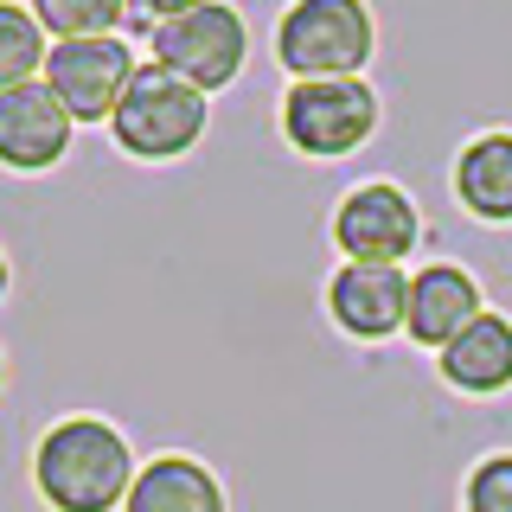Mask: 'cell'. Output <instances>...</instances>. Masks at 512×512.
<instances>
[{
  "label": "cell",
  "mask_w": 512,
  "mask_h": 512,
  "mask_svg": "<svg viewBox=\"0 0 512 512\" xmlns=\"http://www.w3.org/2000/svg\"><path fill=\"white\" fill-rule=\"evenodd\" d=\"M0 384H7V359H0Z\"/></svg>",
  "instance_id": "d6986e66"
},
{
  "label": "cell",
  "mask_w": 512,
  "mask_h": 512,
  "mask_svg": "<svg viewBox=\"0 0 512 512\" xmlns=\"http://www.w3.org/2000/svg\"><path fill=\"white\" fill-rule=\"evenodd\" d=\"M480 314H487L480 282L461 263H429V269H416V276H410V320H404V333H410L416 346L442 352L461 327H474Z\"/></svg>",
  "instance_id": "30bf717a"
},
{
  "label": "cell",
  "mask_w": 512,
  "mask_h": 512,
  "mask_svg": "<svg viewBox=\"0 0 512 512\" xmlns=\"http://www.w3.org/2000/svg\"><path fill=\"white\" fill-rule=\"evenodd\" d=\"M378 52L365 0H288L276 20V58L295 84L308 77H359Z\"/></svg>",
  "instance_id": "7a4b0ae2"
},
{
  "label": "cell",
  "mask_w": 512,
  "mask_h": 512,
  "mask_svg": "<svg viewBox=\"0 0 512 512\" xmlns=\"http://www.w3.org/2000/svg\"><path fill=\"white\" fill-rule=\"evenodd\" d=\"M141 461L103 416H64L32 448V487L52 512H122Z\"/></svg>",
  "instance_id": "6da1fadb"
},
{
  "label": "cell",
  "mask_w": 512,
  "mask_h": 512,
  "mask_svg": "<svg viewBox=\"0 0 512 512\" xmlns=\"http://www.w3.org/2000/svg\"><path fill=\"white\" fill-rule=\"evenodd\" d=\"M327 314L352 340H391L410 320V276L397 263H340L327 276Z\"/></svg>",
  "instance_id": "9c48e42d"
},
{
  "label": "cell",
  "mask_w": 512,
  "mask_h": 512,
  "mask_svg": "<svg viewBox=\"0 0 512 512\" xmlns=\"http://www.w3.org/2000/svg\"><path fill=\"white\" fill-rule=\"evenodd\" d=\"M333 244H340L346 263H397L404 269V256L423 244V212H416V199L404 186L365 180L333 212Z\"/></svg>",
  "instance_id": "52a82bcc"
},
{
  "label": "cell",
  "mask_w": 512,
  "mask_h": 512,
  "mask_svg": "<svg viewBox=\"0 0 512 512\" xmlns=\"http://www.w3.org/2000/svg\"><path fill=\"white\" fill-rule=\"evenodd\" d=\"M192 7H205V0H128V26L148 39L154 26H167V20H186Z\"/></svg>",
  "instance_id": "e0dca14e"
},
{
  "label": "cell",
  "mask_w": 512,
  "mask_h": 512,
  "mask_svg": "<svg viewBox=\"0 0 512 512\" xmlns=\"http://www.w3.org/2000/svg\"><path fill=\"white\" fill-rule=\"evenodd\" d=\"M71 135H77V122L45 90V77L20 90H0V167L7 173H52L71 154Z\"/></svg>",
  "instance_id": "ba28073f"
},
{
  "label": "cell",
  "mask_w": 512,
  "mask_h": 512,
  "mask_svg": "<svg viewBox=\"0 0 512 512\" xmlns=\"http://www.w3.org/2000/svg\"><path fill=\"white\" fill-rule=\"evenodd\" d=\"M135 71H141V58L122 32H109V39H58L52 58H45V90L71 109V122L103 128L122 109Z\"/></svg>",
  "instance_id": "8992f818"
},
{
  "label": "cell",
  "mask_w": 512,
  "mask_h": 512,
  "mask_svg": "<svg viewBox=\"0 0 512 512\" xmlns=\"http://www.w3.org/2000/svg\"><path fill=\"white\" fill-rule=\"evenodd\" d=\"M436 365H442V378L455 384V391H468V397L512 391V320L487 308L474 327H461L455 340L436 352Z\"/></svg>",
  "instance_id": "8fae6325"
},
{
  "label": "cell",
  "mask_w": 512,
  "mask_h": 512,
  "mask_svg": "<svg viewBox=\"0 0 512 512\" xmlns=\"http://www.w3.org/2000/svg\"><path fill=\"white\" fill-rule=\"evenodd\" d=\"M244 58H250V26H244V13H237L231 0H205V7L186 13V20H167V26L148 32V64L186 77V84L205 90V96L237 84Z\"/></svg>",
  "instance_id": "5b68a950"
},
{
  "label": "cell",
  "mask_w": 512,
  "mask_h": 512,
  "mask_svg": "<svg viewBox=\"0 0 512 512\" xmlns=\"http://www.w3.org/2000/svg\"><path fill=\"white\" fill-rule=\"evenodd\" d=\"M205 122H212L205 90H192L186 77L160 71V64H141L122 109L109 116V135L128 160H180L205 141Z\"/></svg>",
  "instance_id": "3957f363"
},
{
  "label": "cell",
  "mask_w": 512,
  "mask_h": 512,
  "mask_svg": "<svg viewBox=\"0 0 512 512\" xmlns=\"http://www.w3.org/2000/svg\"><path fill=\"white\" fill-rule=\"evenodd\" d=\"M122 512H231V506H224V480L205 461L154 455V461H141Z\"/></svg>",
  "instance_id": "7c38bea8"
},
{
  "label": "cell",
  "mask_w": 512,
  "mask_h": 512,
  "mask_svg": "<svg viewBox=\"0 0 512 512\" xmlns=\"http://www.w3.org/2000/svg\"><path fill=\"white\" fill-rule=\"evenodd\" d=\"M45 26L32 20V7L20 0H0V90H20V84H39L45 77Z\"/></svg>",
  "instance_id": "5bb4252c"
},
{
  "label": "cell",
  "mask_w": 512,
  "mask_h": 512,
  "mask_svg": "<svg viewBox=\"0 0 512 512\" xmlns=\"http://www.w3.org/2000/svg\"><path fill=\"white\" fill-rule=\"evenodd\" d=\"M455 199L480 224H512V135L506 128L474 135L455 154Z\"/></svg>",
  "instance_id": "4fadbf2b"
},
{
  "label": "cell",
  "mask_w": 512,
  "mask_h": 512,
  "mask_svg": "<svg viewBox=\"0 0 512 512\" xmlns=\"http://www.w3.org/2000/svg\"><path fill=\"white\" fill-rule=\"evenodd\" d=\"M378 135V90L365 77H308L282 96V141L308 160H346Z\"/></svg>",
  "instance_id": "277c9868"
},
{
  "label": "cell",
  "mask_w": 512,
  "mask_h": 512,
  "mask_svg": "<svg viewBox=\"0 0 512 512\" xmlns=\"http://www.w3.org/2000/svg\"><path fill=\"white\" fill-rule=\"evenodd\" d=\"M461 512H512V455L474 461L468 487H461Z\"/></svg>",
  "instance_id": "2e32d148"
},
{
  "label": "cell",
  "mask_w": 512,
  "mask_h": 512,
  "mask_svg": "<svg viewBox=\"0 0 512 512\" xmlns=\"http://www.w3.org/2000/svg\"><path fill=\"white\" fill-rule=\"evenodd\" d=\"M7 282H13V269H7V256H0V295H7Z\"/></svg>",
  "instance_id": "ac0fdd59"
},
{
  "label": "cell",
  "mask_w": 512,
  "mask_h": 512,
  "mask_svg": "<svg viewBox=\"0 0 512 512\" xmlns=\"http://www.w3.org/2000/svg\"><path fill=\"white\" fill-rule=\"evenodd\" d=\"M32 20L45 26V39H109L128 26V0H26Z\"/></svg>",
  "instance_id": "9a60e30c"
}]
</instances>
